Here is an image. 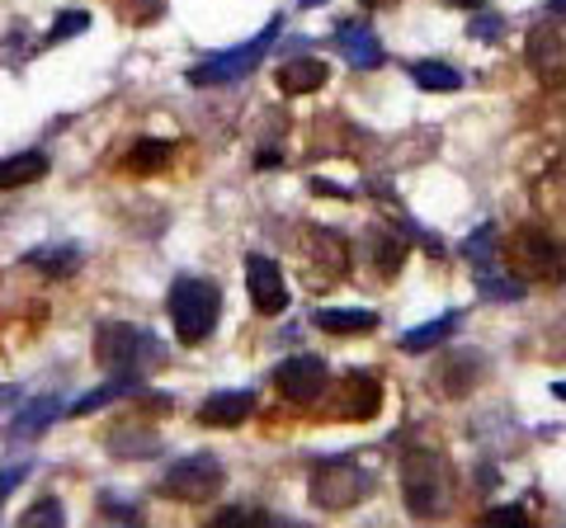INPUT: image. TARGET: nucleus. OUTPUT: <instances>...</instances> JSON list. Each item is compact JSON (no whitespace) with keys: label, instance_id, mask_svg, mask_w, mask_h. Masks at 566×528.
Returning <instances> with one entry per match:
<instances>
[{"label":"nucleus","instance_id":"24","mask_svg":"<svg viewBox=\"0 0 566 528\" xmlns=\"http://www.w3.org/2000/svg\"><path fill=\"white\" fill-rule=\"evenodd\" d=\"M170 156H175L170 142L142 137V142H133V151H128V170H133V175H156V170H166V166H170Z\"/></svg>","mask_w":566,"mask_h":528},{"label":"nucleus","instance_id":"15","mask_svg":"<svg viewBox=\"0 0 566 528\" xmlns=\"http://www.w3.org/2000/svg\"><path fill=\"white\" fill-rule=\"evenodd\" d=\"M326 81H331V66L322 57H293V62H283L274 76L283 95H312V91H322Z\"/></svg>","mask_w":566,"mask_h":528},{"label":"nucleus","instance_id":"4","mask_svg":"<svg viewBox=\"0 0 566 528\" xmlns=\"http://www.w3.org/2000/svg\"><path fill=\"white\" fill-rule=\"evenodd\" d=\"M166 307H170V321H175V340L199 345L212 336V326H218L222 293H218V284H208V278H175Z\"/></svg>","mask_w":566,"mask_h":528},{"label":"nucleus","instance_id":"31","mask_svg":"<svg viewBox=\"0 0 566 528\" xmlns=\"http://www.w3.org/2000/svg\"><path fill=\"white\" fill-rule=\"evenodd\" d=\"M486 524H528V515L520 505H501V509H486Z\"/></svg>","mask_w":566,"mask_h":528},{"label":"nucleus","instance_id":"32","mask_svg":"<svg viewBox=\"0 0 566 528\" xmlns=\"http://www.w3.org/2000/svg\"><path fill=\"white\" fill-rule=\"evenodd\" d=\"M218 524H270V515H255V509H222Z\"/></svg>","mask_w":566,"mask_h":528},{"label":"nucleus","instance_id":"28","mask_svg":"<svg viewBox=\"0 0 566 528\" xmlns=\"http://www.w3.org/2000/svg\"><path fill=\"white\" fill-rule=\"evenodd\" d=\"M463 251H468V260H472V270H476V264H491V260H495V226H476Z\"/></svg>","mask_w":566,"mask_h":528},{"label":"nucleus","instance_id":"6","mask_svg":"<svg viewBox=\"0 0 566 528\" xmlns=\"http://www.w3.org/2000/svg\"><path fill=\"white\" fill-rule=\"evenodd\" d=\"M279 39V20H270L264 24L255 39H245L241 47H232V52H218V57H208V62H199L189 72V85H199V91H208V85H237V81H245L255 72V66L264 62V52H270V43Z\"/></svg>","mask_w":566,"mask_h":528},{"label":"nucleus","instance_id":"11","mask_svg":"<svg viewBox=\"0 0 566 528\" xmlns=\"http://www.w3.org/2000/svg\"><path fill=\"white\" fill-rule=\"evenodd\" d=\"M524 57H528V66H534V76L543 85H566V39H562V29L538 24L534 33H528Z\"/></svg>","mask_w":566,"mask_h":528},{"label":"nucleus","instance_id":"7","mask_svg":"<svg viewBox=\"0 0 566 528\" xmlns=\"http://www.w3.org/2000/svg\"><path fill=\"white\" fill-rule=\"evenodd\" d=\"M227 486V472L212 453H189L180 463H170V472L161 477V496L170 500H185V505H199V500H212L218 490Z\"/></svg>","mask_w":566,"mask_h":528},{"label":"nucleus","instance_id":"20","mask_svg":"<svg viewBox=\"0 0 566 528\" xmlns=\"http://www.w3.org/2000/svg\"><path fill=\"white\" fill-rule=\"evenodd\" d=\"M43 175H48V156L43 151L6 156V161H0V193H6V189H24L33 180H43Z\"/></svg>","mask_w":566,"mask_h":528},{"label":"nucleus","instance_id":"16","mask_svg":"<svg viewBox=\"0 0 566 528\" xmlns=\"http://www.w3.org/2000/svg\"><path fill=\"white\" fill-rule=\"evenodd\" d=\"M534 199H538V208L553 222H562L566 226V156H557L553 166H547L543 175H538V184H534Z\"/></svg>","mask_w":566,"mask_h":528},{"label":"nucleus","instance_id":"35","mask_svg":"<svg viewBox=\"0 0 566 528\" xmlns=\"http://www.w3.org/2000/svg\"><path fill=\"white\" fill-rule=\"evenodd\" d=\"M439 6H453V10H482L486 0H439Z\"/></svg>","mask_w":566,"mask_h":528},{"label":"nucleus","instance_id":"23","mask_svg":"<svg viewBox=\"0 0 566 528\" xmlns=\"http://www.w3.org/2000/svg\"><path fill=\"white\" fill-rule=\"evenodd\" d=\"M453 330H458V316L449 311V316H439V321H424V326H416V330H406V336H401V349H406V355H424V349L444 345Z\"/></svg>","mask_w":566,"mask_h":528},{"label":"nucleus","instance_id":"2","mask_svg":"<svg viewBox=\"0 0 566 528\" xmlns=\"http://www.w3.org/2000/svg\"><path fill=\"white\" fill-rule=\"evenodd\" d=\"M95 359L109 378H142L151 363H161V345L151 330L128 321H104L95 330Z\"/></svg>","mask_w":566,"mask_h":528},{"label":"nucleus","instance_id":"34","mask_svg":"<svg viewBox=\"0 0 566 528\" xmlns=\"http://www.w3.org/2000/svg\"><path fill=\"white\" fill-rule=\"evenodd\" d=\"M312 189H316V193H326V199H349V189L331 184V180H312Z\"/></svg>","mask_w":566,"mask_h":528},{"label":"nucleus","instance_id":"27","mask_svg":"<svg viewBox=\"0 0 566 528\" xmlns=\"http://www.w3.org/2000/svg\"><path fill=\"white\" fill-rule=\"evenodd\" d=\"M85 29H91V14H85V10H66V14L52 20L48 43H66V39H76V33H85Z\"/></svg>","mask_w":566,"mask_h":528},{"label":"nucleus","instance_id":"13","mask_svg":"<svg viewBox=\"0 0 566 528\" xmlns=\"http://www.w3.org/2000/svg\"><path fill=\"white\" fill-rule=\"evenodd\" d=\"M335 43H340V57L349 66H359V72H378V66L387 62V52L378 43V33L368 24H340V33H335Z\"/></svg>","mask_w":566,"mask_h":528},{"label":"nucleus","instance_id":"30","mask_svg":"<svg viewBox=\"0 0 566 528\" xmlns=\"http://www.w3.org/2000/svg\"><path fill=\"white\" fill-rule=\"evenodd\" d=\"M62 519H66V515H62L57 500H43V505L24 509V524H29V528H39V524H62Z\"/></svg>","mask_w":566,"mask_h":528},{"label":"nucleus","instance_id":"36","mask_svg":"<svg viewBox=\"0 0 566 528\" xmlns=\"http://www.w3.org/2000/svg\"><path fill=\"white\" fill-rule=\"evenodd\" d=\"M368 10H387V6H397V0H364Z\"/></svg>","mask_w":566,"mask_h":528},{"label":"nucleus","instance_id":"9","mask_svg":"<svg viewBox=\"0 0 566 528\" xmlns=\"http://www.w3.org/2000/svg\"><path fill=\"white\" fill-rule=\"evenodd\" d=\"M326 382H331V368L316 359V355H297V359H283L274 368V387H279V397L283 401H293V406H312L316 397L326 392Z\"/></svg>","mask_w":566,"mask_h":528},{"label":"nucleus","instance_id":"39","mask_svg":"<svg viewBox=\"0 0 566 528\" xmlns=\"http://www.w3.org/2000/svg\"><path fill=\"white\" fill-rule=\"evenodd\" d=\"M297 6H303V10H312V6H316V0H297Z\"/></svg>","mask_w":566,"mask_h":528},{"label":"nucleus","instance_id":"1","mask_svg":"<svg viewBox=\"0 0 566 528\" xmlns=\"http://www.w3.org/2000/svg\"><path fill=\"white\" fill-rule=\"evenodd\" d=\"M449 490H453V477H449L444 453L411 448L401 457V496H406V509H411L416 519L444 515V509H449Z\"/></svg>","mask_w":566,"mask_h":528},{"label":"nucleus","instance_id":"38","mask_svg":"<svg viewBox=\"0 0 566 528\" xmlns=\"http://www.w3.org/2000/svg\"><path fill=\"white\" fill-rule=\"evenodd\" d=\"M553 392H557V397H562V401H566V382H557V387H553Z\"/></svg>","mask_w":566,"mask_h":528},{"label":"nucleus","instance_id":"8","mask_svg":"<svg viewBox=\"0 0 566 528\" xmlns=\"http://www.w3.org/2000/svg\"><path fill=\"white\" fill-rule=\"evenodd\" d=\"M303 270H307V288L312 293L335 288L349 274V245H345V236L331 232V226H307V236H303Z\"/></svg>","mask_w":566,"mask_h":528},{"label":"nucleus","instance_id":"22","mask_svg":"<svg viewBox=\"0 0 566 528\" xmlns=\"http://www.w3.org/2000/svg\"><path fill=\"white\" fill-rule=\"evenodd\" d=\"M24 264H33V270H43L52 278H66L81 270V251L76 245H39V251H29Z\"/></svg>","mask_w":566,"mask_h":528},{"label":"nucleus","instance_id":"17","mask_svg":"<svg viewBox=\"0 0 566 528\" xmlns=\"http://www.w3.org/2000/svg\"><path fill=\"white\" fill-rule=\"evenodd\" d=\"M476 293H482V297H491V303H520V297L528 293V284H524V278H515V274H501V264H476Z\"/></svg>","mask_w":566,"mask_h":528},{"label":"nucleus","instance_id":"12","mask_svg":"<svg viewBox=\"0 0 566 528\" xmlns=\"http://www.w3.org/2000/svg\"><path fill=\"white\" fill-rule=\"evenodd\" d=\"M378 406H382V382L368 373H345V382H340V392H335V415L340 420H374L378 415Z\"/></svg>","mask_w":566,"mask_h":528},{"label":"nucleus","instance_id":"29","mask_svg":"<svg viewBox=\"0 0 566 528\" xmlns=\"http://www.w3.org/2000/svg\"><path fill=\"white\" fill-rule=\"evenodd\" d=\"M468 33H472V39H482V43H495L505 33V20H501V14H472Z\"/></svg>","mask_w":566,"mask_h":528},{"label":"nucleus","instance_id":"3","mask_svg":"<svg viewBox=\"0 0 566 528\" xmlns=\"http://www.w3.org/2000/svg\"><path fill=\"white\" fill-rule=\"evenodd\" d=\"M505 264L524 284H562L566 278V241L547 226H520L505 241Z\"/></svg>","mask_w":566,"mask_h":528},{"label":"nucleus","instance_id":"5","mask_svg":"<svg viewBox=\"0 0 566 528\" xmlns=\"http://www.w3.org/2000/svg\"><path fill=\"white\" fill-rule=\"evenodd\" d=\"M374 467H364L359 457H326L312 467V505L316 509H349L374 496Z\"/></svg>","mask_w":566,"mask_h":528},{"label":"nucleus","instance_id":"18","mask_svg":"<svg viewBox=\"0 0 566 528\" xmlns=\"http://www.w3.org/2000/svg\"><path fill=\"white\" fill-rule=\"evenodd\" d=\"M322 330H331V336H359V330H374L378 316L368 307H316L312 316Z\"/></svg>","mask_w":566,"mask_h":528},{"label":"nucleus","instance_id":"21","mask_svg":"<svg viewBox=\"0 0 566 528\" xmlns=\"http://www.w3.org/2000/svg\"><path fill=\"white\" fill-rule=\"evenodd\" d=\"M57 415H62V401H57V397H39V401H29V406H24L20 415H14L10 439H33V434H43Z\"/></svg>","mask_w":566,"mask_h":528},{"label":"nucleus","instance_id":"25","mask_svg":"<svg viewBox=\"0 0 566 528\" xmlns=\"http://www.w3.org/2000/svg\"><path fill=\"white\" fill-rule=\"evenodd\" d=\"M137 382H142V378H109L104 387H95V392H85L81 401H71V415H91V411H99V406H109V401L137 392Z\"/></svg>","mask_w":566,"mask_h":528},{"label":"nucleus","instance_id":"33","mask_svg":"<svg viewBox=\"0 0 566 528\" xmlns=\"http://www.w3.org/2000/svg\"><path fill=\"white\" fill-rule=\"evenodd\" d=\"M24 477H29V463H20V467H10V472H0V500H6V496H10V490H14V486H20Z\"/></svg>","mask_w":566,"mask_h":528},{"label":"nucleus","instance_id":"10","mask_svg":"<svg viewBox=\"0 0 566 528\" xmlns=\"http://www.w3.org/2000/svg\"><path fill=\"white\" fill-rule=\"evenodd\" d=\"M245 288H251V303L260 316L289 311V284H283V270L270 255H245Z\"/></svg>","mask_w":566,"mask_h":528},{"label":"nucleus","instance_id":"26","mask_svg":"<svg viewBox=\"0 0 566 528\" xmlns=\"http://www.w3.org/2000/svg\"><path fill=\"white\" fill-rule=\"evenodd\" d=\"M411 81L420 85V91H439V95H453L458 85H463V76H458L453 66H444V62H416Z\"/></svg>","mask_w":566,"mask_h":528},{"label":"nucleus","instance_id":"37","mask_svg":"<svg viewBox=\"0 0 566 528\" xmlns=\"http://www.w3.org/2000/svg\"><path fill=\"white\" fill-rule=\"evenodd\" d=\"M547 10H553V14H566V0H547Z\"/></svg>","mask_w":566,"mask_h":528},{"label":"nucleus","instance_id":"19","mask_svg":"<svg viewBox=\"0 0 566 528\" xmlns=\"http://www.w3.org/2000/svg\"><path fill=\"white\" fill-rule=\"evenodd\" d=\"M364 251H368V264H374L378 274H392L397 264L406 260V236L387 232V226H374V232L364 236Z\"/></svg>","mask_w":566,"mask_h":528},{"label":"nucleus","instance_id":"14","mask_svg":"<svg viewBox=\"0 0 566 528\" xmlns=\"http://www.w3.org/2000/svg\"><path fill=\"white\" fill-rule=\"evenodd\" d=\"M255 415V397L251 392H212L203 406H199V425L212 430H237Z\"/></svg>","mask_w":566,"mask_h":528}]
</instances>
